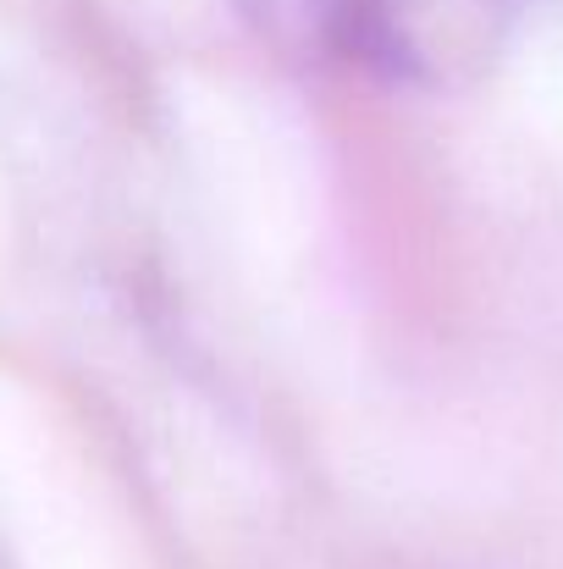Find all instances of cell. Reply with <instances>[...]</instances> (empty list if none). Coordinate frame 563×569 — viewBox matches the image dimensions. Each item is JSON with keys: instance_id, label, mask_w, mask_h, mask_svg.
<instances>
[{"instance_id": "obj_1", "label": "cell", "mask_w": 563, "mask_h": 569, "mask_svg": "<svg viewBox=\"0 0 563 569\" xmlns=\"http://www.w3.org/2000/svg\"><path fill=\"white\" fill-rule=\"evenodd\" d=\"M531 0H260L304 50L392 83H459L481 72Z\"/></svg>"}]
</instances>
